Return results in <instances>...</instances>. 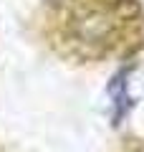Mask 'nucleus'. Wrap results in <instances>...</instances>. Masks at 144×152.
<instances>
[{"label": "nucleus", "mask_w": 144, "mask_h": 152, "mask_svg": "<svg viewBox=\"0 0 144 152\" xmlns=\"http://www.w3.org/2000/svg\"><path fill=\"white\" fill-rule=\"evenodd\" d=\"M109 91H111L114 107H116V119H121L124 114H127V109L132 107V99H129V94H127V81H124V74H119L116 79L111 81Z\"/></svg>", "instance_id": "obj_1"}]
</instances>
